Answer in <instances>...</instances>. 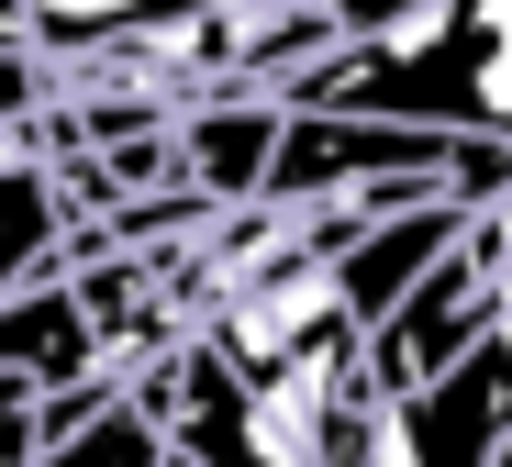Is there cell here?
Here are the masks:
<instances>
[{"instance_id": "obj_3", "label": "cell", "mask_w": 512, "mask_h": 467, "mask_svg": "<svg viewBox=\"0 0 512 467\" xmlns=\"http://www.w3.org/2000/svg\"><path fill=\"white\" fill-rule=\"evenodd\" d=\"M67 245H78V212H67L56 167H45V134H0V301L56 278Z\"/></svg>"}, {"instance_id": "obj_4", "label": "cell", "mask_w": 512, "mask_h": 467, "mask_svg": "<svg viewBox=\"0 0 512 467\" xmlns=\"http://www.w3.org/2000/svg\"><path fill=\"white\" fill-rule=\"evenodd\" d=\"M45 467H167V423H156L145 390L123 379V390H101L90 412H78V423L45 445Z\"/></svg>"}, {"instance_id": "obj_1", "label": "cell", "mask_w": 512, "mask_h": 467, "mask_svg": "<svg viewBox=\"0 0 512 467\" xmlns=\"http://www.w3.org/2000/svg\"><path fill=\"white\" fill-rule=\"evenodd\" d=\"M279 112H357L512 156V0H423V12H346L323 67L290 78Z\"/></svg>"}, {"instance_id": "obj_7", "label": "cell", "mask_w": 512, "mask_h": 467, "mask_svg": "<svg viewBox=\"0 0 512 467\" xmlns=\"http://www.w3.org/2000/svg\"><path fill=\"white\" fill-rule=\"evenodd\" d=\"M167 467H256V456H234V445H167Z\"/></svg>"}, {"instance_id": "obj_6", "label": "cell", "mask_w": 512, "mask_h": 467, "mask_svg": "<svg viewBox=\"0 0 512 467\" xmlns=\"http://www.w3.org/2000/svg\"><path fill=\"white\" fill-rule=\"evenodd\" d=\"M479 356H490V379H501V401H512V290H501V312H490V334H479Z\"/></svg>"}, {"instance_id": "obj_5", "label": "cell", "mask_w": 512, "mask_h": 467, "mask_svg": "<svg viewBox=\"0 0 512 467\" xmlns=\"http://www.w3.org/2000/svg\"><path fill=\"white\" fill-rule=\"evenodd\" d=\"M101 401V390H90ZM90 401H45V390H23V379H0V467H45V445L90 412Z\"/></svg>"}, {"instance_id": "obj_2", "label": "cell", "mask_w": 512, "mask_h": 467, "mask_svg": "<svg viewBox=\"0 0 512 467\" xmlns=\"http://www.w3.org/2000/svg\"><path fill=\"white\" fill-rule=\"evenodd\" d=\"M501 434H512V401L490 379V356H468L457 379L379 401V434H368L357 467H501Z\"/></svg>"}]
</instances>
